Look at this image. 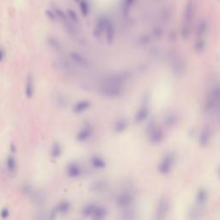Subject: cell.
Here are the masks:
<instances>
[{
	"label": "cell",
	"mask_w": 220,
	"mask_h": 220,
	"mask_svg": "<svg viewBox=\"0 0 220 220\" xmlns=\"http://www.w3.org/2000/svg\"><path fill=\"white\" fill-rule=\"evenodd\" d=\"M205 109L209 113L215 110L220 111V85H217L210 91L205 99Z\"/></svg>",
	"instance_id": "obj_1"
},
{
	"label": "cell",
	"mask_w": 220,
	"mask_h": 220,
	"mask_svg": "<svg viewBox=\"0 0 220 220\" xmlns=\"http://www.w3.org/2000/svg\"><path fill=\"white\" fill-rule=\"evenodd\" d=\"M98 93L108 98H118L123 95L124 90L121 85L103 84L98 88Z\"/></svg>",
	"instance_id": "obj_2"
},
{
	"label": "cell",
	"mask_w": 220,
	"mask_h": 220,
	"mask_svg": "<svg viewBox=\"0 0 220 220\" xmlns=\"http://www.w3.org/2000/svg\"><path fill=\"white\" fill-rule=\"evenodd\" d=\"M175 155L174 153L169 152L166 155L163 156V158L162 161L160 162V163L157 166V169L158 172L162 175H167L169 174L170 170L172 169V168L174 166L175 163Z\"/></svg>",
	"instance_id": "obj_3"
},
{
	"label": "cell",
	"mask_w": 220,
	"mask_h": 220,
	"mask_svg": "<svg viewBox=\"0 0 220 220\" xmlns=\"http://www.w3.org/2000/svg\"><path fill=\"white\" fill-rule=\"evenodd\" d=\"M133 201H134V198L133 194H130L129 192H123L118 195L115 200V203L119 208L124 210V209L130 208L133 204Z\"/></svg>",
	"instance_id": "obj_4"
},
{
	"label": "cell",
	"mask_w": 220,
	"mask_h": 220,
	"mask_svg": "<svg viewBox=\"0 0 220 220\" xmlns=\"http://www.w3.org/2000/svg\"><path fill=\"white\" fill-rule=\"evenodd\" d=\"M149 139L152 144H159L164 138L163 131L159 126L155 125H150L147 127Z\"/></svg>",
	"instance_id": "obj_5"
},
{
	"label": "cell",
	"mask_w": 220,
	"mask_h": 220,
	"mask_svg": "<svg viewBox=\"0 0 220 220\" xmlns=\"http://www.w3.org/2000/svg\"><path fill=\"white\" fill-rule=\"evenodd\" d=\"M65 173L69 178L77 179L80 177L83 174V169L81 167L80 163L75 161H72L66 165L65 168Z\"/></svg>",
	"instance_id": "obj_6"
},
{
	"label": "cell",
	"mask_w": 220,
	"mask_h": 220,
	"mask_svg": "<svg viewBox=\"0 0 220 220\" xmlns=\"http://www.w3.org/2000/svg\"><path fill=\"white\" fill-rule=\"evenodd\" d=\"M129 74L127 72H121V73H116L114 75L107 77L105 78L104 84H114V85H121L122 86L125 84V82L128 79Z\"/></svg>",
	"instance_id": "obj_7"
},
{
	"label": "cell",
	"mask_w": 220,
	"mask_h": 220,
	"mask_svg": "<svg viewBox=\"0 0 220 220\" xmlns=\"http://www.w3.org/2000/svg\"><path fill=\"white\" fill-rule=\"evenodd\" d=\"M94 134V129L90 125H84L81 129L77 133L76 140L79 143H84L89 139H90L91 137Z\"/></svg>",
	"instance_id": "obj_8"
},
{
	"label": "cell",
	"mask_w": 220,
	"mask_h": 220,
	"mask_svg": "<svg viewBox=\"0 0 220 220\" xmlns=\"http://www.w3.org/2000/svg\"><path fill=\"white\" fill-rule=\"evenodd\" d=\"M196 12V4L194 0H188L185 7L184 11V20L187 24H190L191 22L194 20V15Z\"/></svg>",
	"instance_id": "obj_9"
},
{
	"label": "cell",
	"mask_w": 220,
	"mask_h": 220,
	"mask_svg": "<svg viewBox=\"0 0 220 220\" xmlns=\"http://www.w3.org/2000/svg\"><path fill=\"white\" fill-rule=\"evenodd\" d=\"M212 137H213V130L209 126H205L201 130L200 136H199V143L200 144V146L205 147L206 145H208L212 139Z\"/></svg>",
	"instance_id": "obj_10"
},
{
	"label": "cell",
	"mask_w": 220,
	"mask_h": 220,
	"mask_svg": "<svg viewBox=\"0 0 220 220\" xmlns=\"http://www.w3.org/2000/svg\"><path fill=\"white\" fill-rule=\"evenodd\" d=\"M69 56L72 62H74L76 65H79L81 67L86 68L90 65V62L86 59V57H84L82 53H78V52H71Z\"/></svg>",
	"instance_id": "obj_11"
},
{
	"label": "cell",
	"mask_w": 220,
	"mask_h": 220,
	"mask_svg": "<svg viewBox=\"0 0 220 220\" xmlns=\"http://www.w3.org/2000/svg\"><path fill=\"white\" fill-rule=\"evenodd\" d=\"M149 114H150V110H149L148 104L145 102L136 112V114L134 115V121L136 123H141L144 121L149 116Z\"/></svg>",
	"instance_id": "obj_12"
},
{
	"label": "cell",
	"mask_w": 220,
	"mask_h": 220,
	"mask_svg": "<svg viewBox=\"0 0 220 220\" xmlns=\"http://www.w3.org/2000/svg\"><path fill=\"white\" fill-rule=\"evenodd\" d=\"M91 105H92V103L89 100H80L73 105L72 112L76 114H83L90 108Z\"/></svg>",
	"instance_id": "obj_13"
},
{
	"label": "cell",
	"mask_w": 220,
	"mask_h": 220,
	"mask_svg": "<svg viewBox=\"0 0 220 220\" xmlns=\"http://www.w3.org/2000/svg\"><path fill=\"white\" fill-rule=\"evenodd\" d=\"M108 20V18L106 17V16H101V17H99L97 22L95 23V29L93 31V34H94L95 37L99 38V37H101V36L103 35V33L105 32V29H106Z\"/></svg>",
	"instance_id": "obj_14"
},
{
	"label": "cell",
	"mask_w": 220,
	"mask_h": 220,
	"mask_svg": "<svg viewBox=\"0 0 220 220\" xmlns=\"http://www.w3.org/2000/svg\"><path fill=\"white\" fill-rule=\"evenodd\" d=\"M172 69H173V72L176 76L182 75L185 72V69H186V65H185L184 59L180 57L175 58L174 60H173V63H172Z\"/></svg>",
	"instance_id": "obj_15"
},
{
	"label": "cell",
	"mask_w": 220,
	"mask_h": 220,
	"mask_svg": "<svg viewBox=\"0 0 220 220\" xmlns=\"http://www.w3.org/2000/svg\"><path fill=\"white\" fill-rule=\"evenodd\" d=\"M90 163L95 169H104L107 167V162L105 159L99 155H93L90 158Z\"/></svg>",
	"instance_id": "obj_16"
},
{
	"label": "cell",
	"mask_w": 220,
	"mask_h": 220,
	"mask_svg": "<svg viewBox=\"0 0 220 220\" xmlns=\"http://www.w3.org/2000/svg\"><path fill=\"white\" fill-rule=\"evenodd\" d=\"M71 207H72V205L68 200H62L55 205L53 211L57 215H65L70 212Z\"/></svg>",
	"instance_id": "obj_17"
},
{
	"label": "cell",
	"mask_w": 220,
	"mask_h": 220,
	"mask_svg": "<svg viewBox=\"0 0 220 220\" xmlns=\"http://www.w3.org/2000/svg\"><path fill=\"white\" fill-rule=\"evenodd\" d=\"M107 187H108V183L106 181L98 180V181H95L91 184L90 190L94 194H102L107 189Z\"/></svg>",
	"instance_id": "obj_18"
},
{
	"label": "cell",
	"mask_w": 220,
	"mask_h": 220,
	"mask_svg": "<svg viewBox=\"0 0 220 220\" xmlns=\"http://www.w3.org/2000/svg\"><path fill=\"white\" fill-rule=\"evenodd\" d=\"M25 95L27 98L30 99L33 97L34 94V79L32 74H29L27 77L26 84H25Z\"/></svg>",
	"instance_id": "obj_19"
},
{
	"label": "cell",
	"mask_w": 220,
	"mask_h": 220,
	"mask_svg": "<svg viewBox=\"0 0 220 220\" xmlns=\"http://www.w3.org/2000/svg\"><path fill=\"white\" fill-rule=\"evenodd\" d=\"M169 201L166 200L165 198L161 199L158 203V207H157V212H156V215H157V218H163L166 213L169 211Z\"/></svg>",
	"instance_id": "obj_20"
},
{
	"label": "cell",
	"mask_w": 220,
	"mask_h": 220,
	"mask_svg": "<svg viewBox=\"0 0 220 220\" xmlns=\"http://www.w3.org/2000/svg\"><path fill=\"white\" fill-rule=\"evenodd\" d=\"M105 34H106V39L107 42L108 44H112L114 40V36H115V28L113 23L111 22V20H108L106 25V29H105Z\"/></svg>",
	"instance_id": "obj_21"
},
{
	"label": "cell",
	"mask_w": 220,
	"mask_h": 220,
	"mask_svg": "<svg viewBox=\"0 0 220 220\" xmlns=\"http://www.w3.org/2000/svg\"><path fill=\"white\" fill-rule=\"evenodd\" d=\"M63 153V148L60 143L59 142H53L52 145H51V149H50V156L53 159H58L59 158Z\"/></svg>",
	"instance_id": "obj_22"
},
{
	"label": "cell",
	"mask_w": 220,
	"mask_h": 220,
	"mask_svg": "<svg viewBox=\"0 0 220 220\" xmlns=\"http://www.w3.org/2000/svg\"><path fill=\"white\" fill-rule=\"evenodd\" d=\"M107 216H108V209L104 205H97L91 218L95 220H103L106 218Z\"/></svg>",
	"instance_id": "obj_23"
},
{
	"label": "cell",
	"mask_w": 220,
	"mask_h": 220,
	"mask_svg": "<svg viewBox=\"0 0 220 220\" xmlns=\"http://www.w3.org/2000/svg\"><path fill=\"white\" fill-rule=\"evenodd\" d=\"M6 169L9 173H15L16 169H17V162H16V159H15V156L14 154H10L8 156L7 158H6Z\"/></svg>",
	"instance_id": "obj_24"
},
{
	"label": "cell",
	"mask_w": 220,
	"mask_h": 220,
	"mask_svg": "<svg viewBox=\"0 0 220 220\" xmlns=\"http://www.w3.org/2000/svg\"><path fill=\"white\" fill-rule=\"evenodd\" d=\"M127 126H128V122L125 118H120L114 123V131L116 133H122L126 130Z\"/></svg>",
	"instance_id": "obj_25"
},
{
	"label": "cell",
	"mask_w": 220,
	"mask_h": 220,
	"mask_svg": "<svg viewBox=\"0 0 220 220\" xmlns=\"http://www.w3.org/2000/svg\"><path fill=\"white\" fill-rule=\"evenodd\" d=\"M209 29V24H208V21L205 19L201 20L200 22L198 24L197 28H196V34L199 38H201L202 36H204L207 31H208Z\"/></svg>",
	"instance_id": "obj_26"
},
{
	"label": "cell",
	"mask_w": 220,
	"mask_h": 220,
	"mask_svg": "<svg viewBox=\"0 0 220 220\" xmlns=\"http://www.w3.org/2000/svg\"><path fill=\"white\" fill-rule=\"evenodd\" d=\"M97 205H95V203H89L84 205V207L82 208L81 213L84 218H92L93 213L95 212V208H96Z\"/></svg>",
	"instance_id": "obj_27"
},
{
	"label": "cell",
	"mask_w": 220,
	"mask_h": 220,
	"mask_svg": "<svg viewBox=\"0 0 220 220\" xmlns=\"http://www.w3.org/2000/svg\"><path fill=\"white\" fill-rule=\"evenodd\" d=\"M135 1L136 0H122L121 11L122 14L125 16H126L130 13V11L133 8Z\"/></svg>",
	"instance_id": "obj_28"
},
{
	"label": "cell",
	"mask_w": 220,
	"mask_h": 220,
	"mask_svg": "<svg viewBox=\"0 0 220 220\" xmlns=\"http://www.w3.org/2000/svg\"><path fill=\"white\" fill-rule=\"evenodd\" d=\"M177 121H178L177 115H175V114H169L164 117L163 122H164V125L166 126L171 127V126H173L177 123Z\"/></svg>",
	"instance_id": "obj_29"
},
{
	"label": "cell",
	"mask_w": 220,
	"mask_h": 220,
	"mask_svg": "<svg viewBox=\"0 0 220 220\" xmlns=\"http://www.w3.org/2000/svg\"><path fill=\"white\" fill-rule=\"evenodd\" d=\"M207 199V192L206 190L204 188H201L198 191L197 194H196V201H197V204L199 205L204 204Z\"/></svg>",
	"instance_id": "obj_30"
},
{
	"label": "cell",
	"mask_w": 220,
	"mask_h": 220,
	"mask_svg": "<svg viewBox=\"0 0 220 220\" xmlns=\"http://www.w3.org/2000/svg\"><path fill=\"white\" fill-rule=\"evenodd\" d=\"M80 11L84 16H87L90 13V4L87 0H80L79 2Z\"/></svg>",
	"instance_id": "obj_31"
},
{
	"label": "cell",
	"mask_w": 220,
	"mask_h": 220,
	"mask_svg": "<svg viewBox=\"0 0 220 220\" xmlns=\"http://www.w3.org/2000/svg\"><path fill=\"white\" fill-rule=\"evenodd\" d=\"M54 11L56 13V15H57L59 19L61 20L62 22H64V23H66V24H69V17L68 15H65V12L63 11H61L60 9H59V8H55V9H54Z\"/></svg>",
	"instance_id": "obj_32"
},
{
	"label": "cell",
	"mask_w": 220,
	"mask_h": 220,
	"mask_svg": "<svg viewBox=\"0 0 220 220\" xmlns=\"http://www.w3.org/2000/svg\"><path fill=\"white\" fill-rule=\"evenodd\" d=\"M48 44L53 49L56 50V51H60L61 50V44L60 42L58 41L57 39L54 37H50L48 38Z\"/></svg>",
	"instance_id": "obj_33"
},
{
	"label": "cell",
	"mask_w": 220,
	"mask_h": 220,
	"mask_svg": "<svg viewBox=\"0 0 220 220\" xmlns=\"http://www.w3.org/2000/svg\"><path fill=\"white\" fill-rule=\"evenodd\" d=\"M205 40H203L202 38H199L197 40V42H195L194 44V49L196 50L197 52H201L205 49Z\"/></svg>",
	"instance_id": "obj_34"
},
{
	"label": "cell",
	"mask_w": 220,
	"mask_h": 220,
	"mask_svg": "<svg viewBox=\"0 0 220 220\" xmlns=\"http://www.w3.org/2000/svg\"><path fill=\"white\" fill-rule=\"evenodd\" d=\"M181 33H182V38L185 39V40H187V39L189 37L190 35V28H189V24H187V23H186V24H184L183 26H182V30H181Z\"/></svg>",
	"instance_id": "obj_35"
},
{
	"label": "cell",
	"mask_w": 220,
	"mask_h": 220,
	"mask_svg": "<svg viewBox=\"0 0 220 220\" xmlns=\"http://www.w3.org/2000/svg\"><path fill=\"white\" fill-rule=\"evenodd\" d=\"M67 15H68L69 19L71 20L72 22H73V23H78V17H77V13L74 11L73 10H71V9L67 10Z\"/></svg>",
	"instance_id": "obj_36"
},
{
	"label": "cell",
	"mask_w": 220,
	"mask_h": 220,
	"mask_svg": "<svg viewBox=\"0 0 220 220\" xmlns=\"http://www.w3.org/2000/svg\"><path fill=\"white\" fill-rule=\"evenodd\" d=\"M11 215V212L7 207H3L0 210V217L1 218H7Z\"/></svg>",
	"instance_id": "obj_37"
},
{
	"label": "cell",
	"mask_w": 220,
	"mask_h": 220,
	"mask_svg": "<svg viewBox=\"0 0 220 220\" xmlns=\"http://www.w3.org/2000/svg\"><path fill=\"white\" fill-rule=\"evenodd\" d=\"M46 16H47L51 21H56L58 18L55 11H51V10H46Z\"/></svg>",
	"instance_id": "obj_38"
},
{
	"label": "cell",
	"mask_w": 220,
	"mask_h": 220,
	"mask_svg": "<svg viewBox=\"0 0 220 220\" xmlns=\"http://www.w3.org/2000/svg\"><path fill=\"white\" fill-rule=\"evenodd\" d=\"M57 103L58 106L59 108H64L66 105V101L64 96H61V95H58L57 97Z\"/></svg>",
	"instance_id": "obj_39"
},
{
	"label": "cell",
	"mask_w": 220,
	"mask_h": 220,
	"mask_svg": "<svg viewBox=\"0 0 220 220\" xmlns=\"http://www.w3.org/2000/svg\"><path fill=\"white\" fill-rule=\"evenodd\" d=\"M163 29H161V28H156L155 29L153 30V35L155 36L156 38H160V37H162V36H163Z\"/></svg>",
	"instance_id": "obj_40"
},
{
	"label": "cell",
	"mask_w": 220,
	"mask_h": 220,
	"mask_svg": "<svg viewBox=\"0 0 220 220\" xmlns=\"http://www.w3.org/2000/svg\"><path fill=\"white\" fill-rule=\"evenodd\" d=\"M149 42H150V37H149L148 35H144V36H142L140 39V43L141 44H143V45H145V44H147V43H149Z\"/></svg>",
	"instance_id": "obj_41"
},
{
	"label": "cell",
	"mask_w": 220,
	"mask_h": 220,
	"mask_svg": "<svg viewBox=\"0 0 220 220\" xmlns=\"http://www.w3.org/2000/svg\"><path fill=\"white\" fill-rule=\"evenodd\" d=\"M5 59V51L3 48H0V62L4 60Z\"/></svg>",
	"instance_id": "obj_42"
},
{
	"label": "cell",
	"mask_w": 220,
	"mask_h": 220,
	"mask_svg": "<svg viewBox=\"0 0 220 220\" xmlns=\"http://www.w3.org/2000/svg\"><path fill=\"white\" fill-rule=\"evenodd\" d=\"M10 152L11 154H15L16 152V146L15 144H10Z\"/></svg>",
	"instance_id": "obj_43"
},
{
	"label": "cell",
	"mask_w": 220,
	"mask_h": 220,
	"mask_svg": "<svg viewBox=\"0 0 220 220\" xmlns=\"http://www.w3.org/2000/svg\"><path fill=\"white\" fill-rule=\"evenodd\" d=\"M218 173H219V175H220V169H219V170H218Z\"/></svg>",
	"instance_id": "obj_44"
},
{
	"label": "cell",
	"mask_w": 220,
	"mask_h": 220,
	"mask_svg": "<svg viewBox=\"0 0 220 220\" xmlns=\"http://www.w3.org/2000/svg\"><path fill=\"white\" fill-rule=\"evenodd\" d=\"M76 1H77V2H78V1H79V0H76Z\"/></svg>",
	"instance_id": "obj_45"
}]
</instances>
